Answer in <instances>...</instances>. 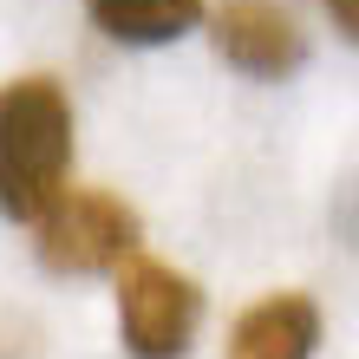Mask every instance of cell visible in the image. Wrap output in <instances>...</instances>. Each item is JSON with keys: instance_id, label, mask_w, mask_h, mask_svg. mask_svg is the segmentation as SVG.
Returning a JSON list of instances; mask_svg holds the SVG:
<instances>
[{"instance_id": "obj_1", "label": "cell", "mask_w": 359, "mask_h": 359, "mask_svg": "<svg viewBox=\"0 0 359 359\" xmlns=\"http://www.w3.org/2000/svg\"><path fill=\"white\" fill-rule=\"evenodd\" d=\"M72 170V98L59 79L27 72L0 86V216L39 222L66 196Z\"/></svg>"}, {"instance_id": "obj_2", "label": "cell", "mask_w": 359, "mask_h": 359, "mask_svg": "<svg viewBox=\"0 0 359 359\" xmlns=\"http://www.w3.org/2000/svg\"><path fill=\"white\" fill-rule=\"evenodd\" d=\"M39 229V262L53 274H111L137 255L144 242V222L137 209L111 196V189H66L46 216L33 222Z\"/></svg>"}, {"instance_id": "obj_3", "label": "cell", "mask_w": 359, "mask_h": 359, "mask_svg": "<svg viewBox=\"0 0 359 359\" xmlns=\"http://www.w3.org/2000/svg\"><path fill=\"white\" fill-rule=\"evenodd\" d=\"M203 327V287L183 268L131 255L118 268V333L131 359H183Z\"/></svg>"}, {"instance_id": "obj_4", "label": "cell", "mask_w": 359, "mask_h": 359, "mask_svg": "<svg viewBox=\"0 0 359 359\" xmlns=\"http://www.w3.org/2000/svg\"><path fill=\"white\" fill-rule=\"evenodd\" d=\"M209 39H216L222 66H236L242 79H294L307 66L301 20L274 0H222L209 13Z\"/></svg>"}, {"instance_id": "obj_5", "label": "cell", "mask_w": 359, "mask_h": 359, "mask_svg": "<svg viewBox=\"0 0 359 359\" xmlns=\"http://www.w3.org/2000/svg\"><path fill=\"white\" fill-rule=\"evenodd\" d=\"M320 346V307L313 294H262L229 327V359H313Z\"/></svg>"}, {"instance_id": "obj_6", "label": "cell", "mask_w": 359, "mask_h": 359, "mask_svg": "<svg viewBox=\"0 0 359 359\" xmlns=\"http://www.w3.org/2000/svg\"><path fill=\"white\" fill-rule=\"evenodd\" d=\"M86 13L118 46H170L203 27L209 0H86Z\"/></svg>"}, {"instance_id": "obj_7", "label": "cell", "mask_w": 359, "mask_h": 359, "mask_svg": "<svg viewBox=\"0 0 359 359\" xmlns=\"http://www.w3.org/2000/svg\"><path fill=\"white\" fill-rule=\"evenodd\" d=\"M327 7H333V27L359 46V0H327Z\"/></svg>"}]
</instances>
